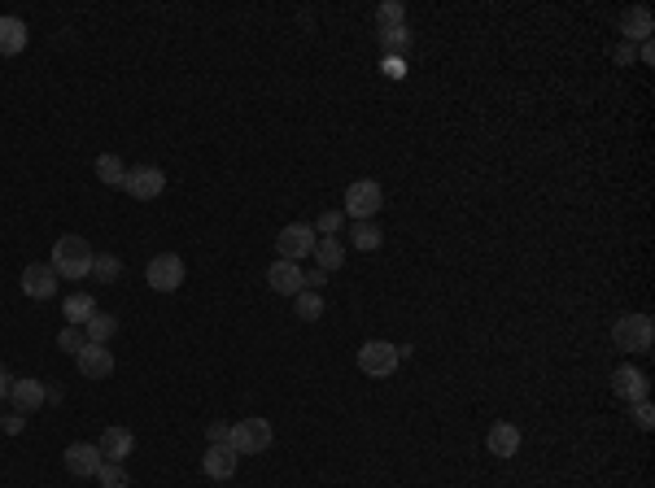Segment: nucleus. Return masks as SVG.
Masks as SVG:
<instances>
[{
	"mask_svg": "<svg viewBox=\"0 0 655 488\" xmlns=\"http://www.w3.org/2000/svg\"><path fill=\"white\" fill-rule=\"evenodd\" d=\"M92 244L83 240V236H62V240L52 244V262L49 267L57 270V279H88L92 275Z\"/></svg>",
	"mask_w": 655,
	"mask_h": 488,
	"instance_id": "obj_1",
	"label": "nucleus"
},
{
	"mask_svg": "<svg viewBox=\"0 0 655 488\" xmlns=\"http://www.w3.org/2000/svg\"><path fill=\"white\" fill-rule=\"evenodd\" d=\"M612 341L625 353H651L655 344V323L647 314H621L612 323Z\"/></svg>",
	"mask_w": 655,
	"mask_h": 488,
	"instance_id": "obj_2",
	"label": "nucleus"
},
{
	"mask_svg": "<svg viewBox=\"0 0 655 488\" xmlns=\"http://www.w3.org/2000/svg\"><path fill=\"white\" fill-rule=\"evenodd\" d=\"M376 210H384V188L376 179H354L346 188V219L354 222H372Z\"/></svg>",
	"mask_w": 655,
	"mask_h": 488,
	"instance_id": "obj_3",
	"label": "nucleus"
},
{
	"mask_svg": "<svg viewBox=\"0 0 655 488\" xmlns=\"http://www.w3.org/2000/svg\"><path fill=\"white\" fill-rule=\"evenodd\" d=\"M271 440H276V432H271L267 418H241V423L227 432V445H232L236 454H267Z\"/></svg>",
	"mask_w": 655,
	"mask_h": 488,
	"instance_id": "obj_4",
	"label": "nucleus"
},
{
	"mask_svg": "<svg viewBox=\"0 0 655 488\" xmlns=\"http://www.w3.org/2000/svg\"><path fill=\"white\" fill-rule=\"evenodd\" d=\"M398 344L389 341H367L363 349H358V371L363 375H372V380H389L394 371H398Z\"/></svg>",
	"mask_w": 655,
	"mask_h": 488,
	"instance_id": "obj_5",
	"label": "nucleus"
},
{
	"mask_svg": "<svg viewBox=\"0 0 655 488\" xmlns=\"http://www.w3.org/2000/svg\"><path fill=\"white\" fill-rule=\"evenodd\" d=\"M315 240H319V236H315L310 222H289V227H280L276 249L284 262H302L306 253H315Z\"/></svg>",
	"mask_w": 655,
	"mask_h": 488,
	"instance_id": "obj_6",
	"label": "nucleus"
},
{
	"mask_svg": "<svg viewBox=\"0 0 655 488\" xmlns=\"http://www.w3.org/2000/svg\"><path fill=\"white\" fill-rule=\"evenodd\" d=\"M145 279H149L153 293H176L179 284H184V262H179L176 253H157L145 270Z\"/></svg>",
	"mask_w": 655,
	"mask_h": 488,
	"instance_id": "obj_7",
	"label": "nucleus"
},
{
	"mask_svg": "<svg viewBox=\"0 0 655 488\" xmlns=\"http://www.w3.org/2000/svg\"><path fill=\"white\" fill-rule=\"evenodd\" d=\"M123 188L136 196V201H157V196L166 192V174L157 171V166H131Z\"/></svg>",
	"mask_w": 655,
	"mask_h": 488,
	"instance_id": "obj_8",
	"label": "nucleus"
},
{
	"mask_svg": "<svg viewBox=\"0 0 655 488\" xmlns=\"http://www.w3.org/2000/svg\"><path fill=\"white\" fill-rule=\"evenodd\" d=\"M75 366H79V375H83V380H109V375H114V353H109L105 344L88 341L75 353Z\"/></svg>",
	"mask_w": 655,
	"mask_h": 488,
	"instance_id": "obj_9",
	"label": "nucleus"
},
{
	"mask_svg": "<svg viewBox=\"0 0 655 488\" xmlns=\"http://www.w3.org/2000/svg\"><path fill=\"white\" fill-rule=\"evenodd\" d=\"M101 449L97 445H88V440H75L71 449H66V471L75 475V480H97V471H101Z\"/></svg>",
	"mask_w": 655,
	"mask_h": 488,
	"instance_id": "obj_10",
	"label": "nucleus"
},
{
	"mask_svg": "<svg viewBox=\"0 0 655 488\" xmlns=\"http://www.w3.org/2000/svg\"><path fill=\"white\" fill-rule=\"evenodd\" d=\"M23 293L31 296V301H49V296L57 293V270H52L49 262H31V267L23 270Z\"/></svg>",
	"mask_w": 655,
	"mask_h": 488,
	"instance_id": "obj_11",
	"label": "nucleus"
},
{
	"mask_svg": "<svg viewBox=\"0 0 655 488\" xmlns=\"http://www.w3.org/2000/svg\"><path fill=\"white\" fill-rule=\"evenodd\" d=\"M267 284H271V293H280V296H298L306 288V275L298 270V262L276 258V267L267 270Z\"/></svg>",
	"mask_w": 655,
	"mask_h": 488,
	"instance_id": "obj_12",
	"label": "nucleus"
},
{
	"mask_svg": "<svg viewBox=\"0 0 655 488\" xmlns=\"http://www.w3.org/2000/svg\"><path fill=\"white\" fill-rule=\"evenodd\" d=\"M520 445H525V436H520V427H516V423H494V427H489V436H485V449H489L494 458H516V454H520Z\"/></svg>",
	"mask_w": 655,
	"mask_h": 488,
	"instance_id": "obj_13",
	"label": "nucleus"
},
{
	"mask_svg": "<svg viewBox=\"0 0 655 488\" xmlns=\"http://www.w3.org/2000/svg\"><path fill=\"white\" fill-rule=\"evenodd\" d=\"M236 463H241V454H236L232 445H210L202 458V471L210 480H232V475H236Z\"/></svg>",
	"mask_w": 655,
	"mask_h": 488,
	"instance_id": "obj_14",
	"label": "nucleus"
},
{
	"mask_svg": "<svg viewBox=\"0 0 655 488\" xmlns=\"http://www.w3.org/2000/svg\"><path fill=\"white\" fill-rule=\"evenodd\" d=\"M97 449H101L105 463H127V458L136 454V436H131V427H105Z\"/></svg>",
	"mask_w": 655,
	"mask_h": 488,
	"instance_id": "obj_15",
	"label": "nucleus"
},
{
	"mask_svg": "<svg viewBox=\"0 0 655 488\" xmlns=\"http://www.w3.org/2000/svg\"><path fill=\"white\" fill-rule=\"evenodd\" d=\"M612 389H616V397H625V401H647V375H642L638 366H616Z\"/></svg>",
	"mask_w": 655,
	"mask_h": 488,
	"instance_id": "obj_16",
	"label": "nucleus"
},
{
	"mask_svg": "<svg viewBox=\"0 0 655 488\" xmlns=\"http://www.w3.org/2000/svg\"><path fill=\"white\" fill-rule=\"evenodd\" d=\"M26 40H31V31L23 18H0V57H18L26 49Z\"/></svg>",
	"mask_w": 655,
	"mask_h": 488,
	"instance_id": "obj_17",
	"label": "nucleus"
},
{
	"mask_svg": "<svg viewBox=\"0 0 655 488\" xmlns=\"http://www.w3.org/2000/svg\"><path fill=\"white\" fill-rule=\"evenodd\" d=\"M9 397H14L18 415H26V410H40L49 392H44V384H40V380H14V389H9Z\"/></svg>",
	"mask_w": 655,
	"mask_h": 488,
	"instance_id": "obj_18",
	"label": "nucleus"
},
{
	"mask_svg": "<svg viewBox=\"0 0 655 488\" xmlns=\"http://www.w3.org/2000/svg\"><path fill=\"white\" fill-rule=\"evenodd\" d=\"M341 262H346V240H337V236H319V240H315V267L328 275V270H337Z\"/></svg>",
	"mask_w": 655,
	"mask_h": 488,
	"instance_id": "obj_19",
	"label": "nucleus"
},
{
	"mask_svg": "<svg viewBox=\"0 0 655 488\" xmlns=\"http://www.w3.org/2000/svg\"><path fill=\"white\" fill-rule=\"evenodd\" d=\"M621 26H625V35L630 40H651V31H655V18H651V9H642V5H633V9H625V18H621Z\"/></svg>",
	"mask_w": 655,
	"mask_h": 488,
	"instance_id": "obj_20",
	"label": "nucleus"
},
{
	"mask_svg": "<svg viewBox=\"0 0 655 488\" xmlns=\"http://www.w3.org/2000/svg\"><path fill=\"white\" fill-rule=\"evenodd\" d=\"M62 314H66V323H71V327H83L88 318L97 314V301H92V293H71V296H66V310H62Z\"/></svg>",
	"mask_w": 655,
	"mask_h": 488,
	"instance_id": "obj_21",
	"label": "nucleus"
},
{
	"mask_svg": "<svg viewBox=\"0 0 655 488\" xmlns=\"http://www.w3.org/2000/svg\"><path fill=\"white\" fill-rule=\"evenodd\" d=\"M114 332H119V318H114V314H101V310H97V314L83 323V336H88L92 344H105L109 336H114Z\"/></svg>",
	"mask_w": 655,
	"mask_h": 488,
	"instance_id": "obj_22",
	"label": "nucleus"
},
{
	"mask_svg": "<svg viewBox=\"0 0 655 488\" xmlns=\"http://www.w3.org/2000/svg\"><path fill=\"white\" fill-rule=\"evenodd\" d=\"M97 179H101V183H109V188H123L127 166L114 157V153H101V157H97Z\"/></svg>",
	"mask_w": 655,
	"mask_h": 488,
	"instance_id": "obj_23",
	"label": "nucleus"
},
{
	"mask_svg": "<svg viewBox=\"0 0 655 488\" xmlns=\"http://www.w3.org/2000/svg\"><path fill=\"white\" fill-rule=\"evenodd\" d=\"M350 244H354V249H363V253H376V249H380V227H376V222H354Z\"/></svg>",
	"mask_w": 655,
	"mask_h": 488,
	"instance_id": "obj_24",
	"label": "nucleus"
},
{
	"mask_svg": "<svg viewBox=\"0 0 655 488\" xmlns=\"http://www.w3.org/2000/svg\"><path fill=\"white\" fill-rule=\"evenodd\" d=\"M376 23H380V31H398V26L406 23V5L403 0H384L376 9Z\"/></svg>",
	"mask_w": 655,
	"mask_h": 488,
	"instance_id": "obj_25",
	"label": "nucleus"
},
{
	"mask_svg": "<svg viewBox=\"0 0 655 488\" xmlns=\"http://www.w3.org/2000/svg\"><path fill=\"white\" fill-rule=\"evenodd\" d=\"M92 275H97L101 284H119V275H123V262H119L114 253H97V258H92Z\"/></svg>",
	"mask_w": 655,
	"mask_h": 488,
	"instance_id": "obj_26",
	"label": "nucleus"
},
{
	"mask_svg": "<svg viewBox=\"0 0 655 488\" xmlns=\"http://www.w3.org/2000/svg\"><path fill=\"white\" fill-rule=\"evenodd\" d=\"M97 484H101V488H127V484H131V475H127L123 463H101V471H97Z\"/></svg>",
	"mask_w": 655,
	"mask_h": 488,
	"instance_id": "obj_27",
	"label": "nucleus"
},
{
	"mask_svg": "<svg viewBox=\"0 0 655 488\" xmlns=\"http://www.w3.org/2000/svg\"><path fill=\"white\" fill-rule=\"evenodd\" d=\"M293 301H298V318H306V323H315V318L324 314V301H319V293H310V288H302Z\"/></svg>",
	"mask_w": 655,
	"mask_h": 488,
	"instance_id": "obj_28",
	"label": "nucleus"
},
{
	"mask_svg": "<svg viewBox=\"0 0 655 488\" xmlns=\"http://www.w3.org/2000/svg\"><path fill=\"white\" fill-rule=\"evenodd\" d=\"M380 44H384L389 57H394V52H406L411 49V31H406V26H398V31H380Z\"/></svg>",
	"mask_w": 655,
	"mask_h": 488,
	"instance_id": "obj_29",
	"label": "nucleus"
},
{
	"mask_svg": "<svg viewBox=\"0 0 655 488\" xmlns=\"http://www.w3.org/2000/svg\"><path fill=\"white\" fill-rule=\"evenodd\" d=\"M83 344H88V336H83L79 327H71V323H66V327H62V336H57V349H66V353H79Z\"/></svg>",
	"mask_w": 655,
	"mask_h": 488,
	"instance_id": "obj_30",
	"label": "nucleus"
},
{
	"mask_svg": "<svg viewBox=\"0 0 655 488\" xmlns=\"http://www.w3.org/2000/svg\"><path fill=\"white\" fill-rule=\"evenodd\" d=\"M633 423H638L642 432H651V427H655V410H651V401H633Z\"/></svg>",
	"mask_w": 655,
	"mask_h": 488,
	"instance_id": "obj_31",
	"label": "nucleus"
},
{
	"mask_svg": "<svg viewBox=\"0 0 655 488\" xmlns=\"http://www.w3.org/2000/svg\"><path fill=\"white\" fill-rule=\"evenodd\" d=\"M341 219H346V214H319V222H315V227H319V236H332V231L341 227Z\"/></svg>",
	"mask_w": 655,
	"mask_h": 488,
	"instance_id": "obj_32",
	"label": "nucleus"
},
{
	"mask_svg": "<svg viewBox=\"0 0 655 488\" xmlns=\"http://www.w3.org/2000/svg\"><path fill=\"white\" fill-rule=\"evenodd\" d=\"M227 432H232L227 423H210V445H227Z\"/></svg>",
	"mask_w": 655,
	"mask_h": 488,
	"instance_id": "obj_33",
	"label": "nucleus"
},
{
	"mask_svg": "<svg viewBox=\"0 0 655 488\" xmlns=\"http://www.w3.org/2000/svg\"><path fill=\"white\" fill-rule=\"evenodd\" d=\"M324 279H328V275H324L319 267H315L310 275H306V288H310V293H319V288H324Z\"/></svg>",
	"mask_w": 655,
	"mask_h": 488,
	"instance_id": "obj_34",
	"label": "nucleus"
},
{
	"mask_svg": "<svg viewBox=\"0 0 655 488\" xmlns=\"http://www.w3.org/2000/svg\"><path fill=\"white\" fill-rule=\"evenodd\" d=\"M384 70L394 74V79H403V74H406V66H403V61H398V57H384Z\"/></svg>",
	"mask_w": 655,
	"mask_h": 488,
	"instance_id": "obj_35",
	"label": "nucleus"
},
{
	"mask_svg": "<svg viewBox=\"0 0 655 488\" xmlns=\"http://www.w3.org/2000/svg\"><path fill=\"white\" fill-rule=\"evenodd\" d=\"M9 389H14V375L0 366V397H9Z\"/></svg>",
	"mask_w": 655,
	"mask_h": 488,
	"instance_id": "obj_36",
	"label": "nucleus"
}]
</instances>
